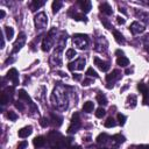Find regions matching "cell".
<instances>
[{
	"mask_svg": "<svg viewBox=\"0 0 149 149\" xmlns=\"http://www.w3.org/2000/svg\"><path fill=\"white\" fill-rule=\"evenodd\" d=\"M137 88H139V91L143 95V104L147 105L148 104V100H149V87L144 83H139L137 84Z\"/></svg>",
	"mask_w": 149,
	"mask_h": 149,
	"instance_id": "cell-10",
	"label": "cell"
},
{
	"mask_svg": "<svg viewBox=\"0 0 149 149\" xmlns=\"http://www.w3.org/2000/svg\"><path fill=\"white\" fill-rule=\"evenodd\" d=\"M133 72V70H130V69H126V74H130Z\"/></svg>",
	"mask_w": 149,
	"mask_h": 149,
	"instance_id": "cell-51",
	"label": "cell"
},
{
	"mask_svg": "<svg viewBox=\"0 0 149 149\" xmlns=\"http://www.w3.org/2000/svg\"><path fill=\"white\" fill-rule=\"evenodd\" d=\"M142 2H143V3H146L147 6H149V1H142Z\"/></svg>",
	"mask_w": 149,
	"mask_h": 149,
	"instance_id": "cell-53",
	"label": "cell"
},
{
	"mask_svg": "<svg viewBox=\"0 0 149 149\" xmlns=\"http://www.w3.org/2000/svg\"><path fill=\"white\" fill-rule=\"evenodd\" d=\"M119 10H120V12H122V13H123L125 15L127 14V12H126V9H125V8H122V7H119Z\"/></svg>",
	"mask_w": 149,
	"mask_h": 149,
	"instance_id": "cell-50",
	"label": "cell"
},
{
	"mask_svg": "<svg viewBox=\"0 0 149 149\" xmlns=\"http://www.w3.org/2000/svg\"><path fill=\"white\" fill-rule=\"evenodd\" d=\"M116 63H118V65L125 68V66H128V65H129V59H128L127 57L122 56V57H119V58L116 59Z\"/></svg>",
	"mask_w": 149,
	"mask_h": 149,
	"instance_id": "cell-27",
	"label": "cell"
},
{
	"mask_svg": "<svg viewBox=\"0 0 149 149\" xmlns=\"http://www.w3.org/2000/svg\"><path fill=\"white\" fill-rule=\"evenodd\" d=\"M118 121H119V125L123 126V125H125V122H126V116H125L123 114L119 113V114H118Z\"/></svg>",
	"mask_w": 149,
	"mask_h": 149,
	"instance_id": "cell-40",
	"label": "cell"
},
{
	"mask_svg": "<svg viewBox=\"0 0 149 149\" xmlns=\"http://www.w3.org/2000/svg\"><path fill=\"white\" fill-rule=\"evenodd\" d=\"M24 43H26V34H24V33H20V34H19V37L16 38V41H15L14 44H13L12 54L17 52V51L24 45Z\"/></svg>",
	"mask_w": 149,
	"mask_h": 149,
	"instance_id": "cell-8",
	"label": "cell"
},
{
	"mask_svg": "<svg viewBox=\"0 0 149 149\" xmlns=\"http://www.w3.org/2000/svg\"><path fill=\"white\" fill-rule=\"evenodd\" d=\"M115 125H116V122H115V120L111 116V118H108L105 122H104V126L106 127V128H112V127H115Z\"/></svg>",
	"mask_w": 149,
	"mask_h": 149,
	"instance_id": "cell-31",
	"label": "cell"
},
{
	"mask_svg": "<svg viewBox=\"0 0 149 149\" xmlns=\"http://www.w3.org/2000/svg\"><path fill=\"white\" fill-rule=\"evenodd\" d=\"M19 99H21V100H26L29 105H30V107L31 108H34V109H36L37 111V108H36V106L34 105V102L31 101V99H30V97L28 95V93L23 90V88H21V90H19Z\"/></svg>",
	"mask_w": 149,
	"mask_h": 149,
	"instance_id": "cell-14",
	"label": "cell"
},
{
	"mask_svg": "<svg viewBox=\"0 0 149 149\" xmlns=\"http://www.w3.org/2000/svg\"><path fill=\"white\" fill-rule=\"evenodd\" d=\"M3 33L6 34V38H7L8 41H10V40L13 38V36H14V29H13L12 27H9V26H6V27L3 28Z\"/></svg>",
	"mask_w": 149,
	"mask_h": 149,
	"instance_id": "cell-24",
	"label": "cell"
},
{
	"mask_svg": "<svg viewBox=\"0 0 149 149\" xmlns=\"http://www.w3.org/2000/svg\"><path fill=\"white\" fill-rule=\"evenodd\" d=\"M93 83V80L92 79H84V81H83V86H88L90 84H92Z\"/></svg>",
	"mask_w": 149,
	"mask_h": 149,
	"instance_id": "cell-43",
	"label": "cell"
},
{
	"mask_svg": "<svg viewBox=\"0 0 149 149\" xmlns=\"http://www.w3.org/2000/svg\"><path fill=\"white\" fill-rule=\"evenodd\" d=\"M40 125L42 126V127H47V126H49V119L48 118H45V116H43V118H41L40 119Z\"/></svg>",
	"mask_w": 149,
	"mask_h": 149,
	"instance_id": "cell-39",
	"label": "cell"
},
{
	"mask_svg": "<svg viewBox=\"0 0 149 149\" xmlns=\"http://www.w3.org/2000/svg\"><path fill=\"white\" fill-rule=\"evenodd\" d=\"M14 106H15V107H16L19 111H24V105H23L21 101H19V100L14 102Z\"/></svg>",
	"mask_w": 149,
	"mask_h": 149,
	"instance_id": "cell-41",
	"label": "cell"
},
{
	"mask_svg": "<svg viewBox=\"0 0 149 149\" xmlns=\"http://www.w3.org/2000/svg\"><path fill=\"white\" fill-rule=\"evenodd\" d=\"M97 143L98 144H106L107 142H108V140H111V137L106 134V133H101V134H99L98 136H97Z\"/></svg>",
	"mask_w": 149,
	"mask_h": 149,
	"instance_id": "cell-18",
	"label": "cell"
},
{
	"mask_svg": "<svg viewBox=\"0 0 149 149\" xmlns=\"http://www.w3.org/2000/svg\"><path fill=\"white\" fill-rule=\"evenodd\" d=\"M113 36H114L115 41H116L119 44H125V43H126V40H125L123 35H122L120 31H118V30H113Z\"/></svg>",
	"mask_w": 149,
	"mask_h": 149,
	"instance_id": "cell-23",
	"label": "cell"
},
{
	"mask_svg": "<svg viewBox=\"0 0 149 149\" xmlns=\"http://www.w3.org/2000/svg\"><path fill=\"white\" fill-rule=\"evenodd\" d=\"M76 55H77V52H76L74 49H68V50H66V57H68L69 59L73 58Z\"/></svg>",
	"mask_w": 149,
	"mask_h": 149,
	"instance_id": "cell-37",
	"label": "cell"
},
{
	"mask_svg": "<svg viewBox=\"0 0 149 149\" xmlns=\"http://www.w3.org/2000/svg\"><path fill=\"white\" fill-rule=\"evenodd\" d=\"M111 140H112V142H114L115 144H120V143H123V142L126 141L125 136H123V135H121V134L113 135V136L111 137Z\"/></svg>",
	"mask_w": 149,
	"mask_h": 149,
	"instance_id": "cell-25",
	"label": "cell"
},
{
	"mask_svg": "<svg viewBox=\"0 0 149 149\" xmlns=\"http://www.w3.org/2000/svg\"><path fill=\"white\" fill-rule=\"evenodd\" d=\"M72 78H73L74 80H80V79H81V76H80V74H78V73H73Z\"/></svg>",
	"mask_w": 149,
	"mask_h": 149,
	"instance_id": "cell-45",
	"label": "cell"
},
{
	"mask_svg": "<svg viewBox=\"0 0 149 149\" xmlns=\"http://www.w3.org/2000/svg\"><path fill=\"white\" fill-rule=\"evenodd\" d=\"M99 149H106V148H105V147H101V148H99Z\"/></svg>",
	"mask_w": 149,
	"mask_h": 149,
	"instance_id": "cell-54",
	"label": "cell"
},
{
	"mask_svg": "<svg viewBox=\"0 0 149 149\" xmlns=\"http://www.w3.org/2000/svg\"><path fill=\"white\" fill-rule=\"evenodd\" d=\"M121 78V71L120 70H113L111 73H108L107 76H106V80L107 81H115V80H119Z\"/></svg>",
	"mask_w": 149,
	"mask_h": 149,
	"instance_id": "cell-15",
	"label": "cell"
},
{
	"mask_svg": "<svg viewBox=\"0 0 149 149\" xmlns=\"http://www.w3.org/2000/svg\"><path fill=\"white\" fill-rule=\"evenodd\" d=\"M27 146H28V142L27 141H22V142H20L17 144V149H26Z\"/></svg>",
	"mask_w": 149,
	"mask_h": 149,
	"instance_id": "cell-42",
	"label": "cell"
},
{
	"mask_svg": "<svg viewBox=\"0 0 149 149\" xmlns=\"http://www.w3.org/2000/svg\"><path fill=\"white\" fill-rule=\"evenodd\" d=\"M55 31H56L55 28L51 29V30L47 34V36L43 38V41H42V50H43V51H49V50L51 49V47L54 45L55 40H56Z\"/></svg>",
	"mask_w": 149,
	"mask_h": 149,
	"instance_id": "cell-4",
	"label": "cell"
},
{
	"mask_svg": "<svg viewBox=\"0 0 149 149\" xmlns=\"http://www.w3.org/2000/svg\"><path fill=\"white\" fill-rule=\"evenodd\" d=\"M146 49H147V50H148V51H149V48H146Z\"/></svg>",
	"mask_w": 149,
	"mask_h": 149,
	"instance_id": "cell-55",
	"label": "cell"
},
{
	"mask_svg": "<svg viewBox=\"0 0 149 149\" xmlns=\"http://www.w3.org/2000/svg\"><path fill=\"white\" fill-rule=\"evenodd\" d=\"M97 101H98L99 105H107V99L102 93L97 94Z\"/></svg>",
	"mask_w": 149,
	"mask_h": 149,
	"instance_id": "cell-32",
	"label": "cell"
},
{
	"mask_svg": "<svg viewBox=\"0 0 149 149\" xmlns=\"http://www.w3.org/2000/svg\"><path fill=\"white\" fill-rule=\"evenodd\" d=\"M33 143H34V147L35 148H42L45 144V139L43 136H36L33 140Z\"/></svg>",
	"mask_w": 149,
	"mask_h": 149,
	"instance_id": "cell-21",
	"label": "cell"
},
{
	"mask_svg": "<svg viewBox=\"0 0 149 149\" xmlns=\"http://www.w3.org/2000/svg\"><path fill=\"white\" fill-rule=\"evenodd\" d=\"M86 74H87V76H91V77H94V78H98V77H99L98 73L93 70V68H88V69L86 70Z\"/></svg>",
	"mask_w": 149,
	"mask_h": 149,
	"instance_id": "cell-38",
	"label": "cell"
},
{
	"mask_svg": "<svg viewBox=\"0 0 149 149\" xmlns=\"http://www.w3.org/2000/svg\"><path fill=\"white\" fill-rule=\"evenodd\" d=\"M116 21H118L119 24H123V23L126 22V20H125L123 17H121V16H118V17H116Z\"/></svg>",
	"mask_w": 149,
	"mask_h": 149,
	"instance_id": "cell-44",
	"label": "cell"
},
{
	"mask_svg": "<svg viewBox=\"0 0 149 149\" xmlns=\"http://www.w3.org/2000/svg\"><path fill=\"white\" fill-rule=\"evenodd\" d=\"M144 29H146V27H144L143 24H141L140 22H137V21L133 22V23L130 24V27H129L130 33H132V34H134V35L140 34V33H143V31H144Z\"/></svg>",
	"mask_w": 149,
	"mask_h": 149,
	"instance_id": "cell-13",
	"label": "cell"
},
{
	"mask_svg": "<svg viewBox=\"0 0 149 149\" xmlns=\"http://www.w3.org/2000/svg\"><path fill=\"white\" fill-rule=\"evenodd\" d=\"M105 114H106V111H105L102 107H99V108L95 111V116H97V118H99V119H101Z\"/></svg>",
	"mask_w": 149,
	"mask_h": 149,
	"instance_id": "cell-34",
	"label": "cell"
},
{
	"mask_svg": "<svg viewBox=\"0 0 149 149\" xmlns=\"http://www.w3.org/2000/svg\"><path fill=\"white\" fill-rule=\"evenodd\" d=\"M99 9H100L101 13H104V14H106V15H112V14H113V9H112V7L109 6V3H107V2L100 3V5H99Z\"/></svg>",
	"mask_w": 149,
	"mask_h": 149,
	"instance_id": "cell-17",
	"label": "cell"
},
{
	"mask_svg": "<svg viewBox=\"0 0 149 149\" xmlns=\"http://www.w3.org/2000/svg\"><path fill=\"white\" fill-rule=\"evenodd\" d=\"M93 62H94V65H97V66H98V69H100V70H101V71H104V72L108 71V70H109V68H111V65H109V63H108V62L101 61L99 57H94V58H93Z\"/></svg>",
	"mask_w": 149,
	"mask_h": 149,
	"instance_id": "cell-11",
	"label": "cell"
},
{
	"mask_svg": "<svg viewBox=\"0 0 149 149\" xmlns=\"http://www.w3.org/2000/svg\"><path fill=\"white\" fill-rule=\"evenodd\" d=\"M45 2L44 1H38V0H34L33 2H31V5H30V8H31V10H36V9H38L40 7H42L43 5H44Z\"/></svg>",
	"mask_w": 149,
	"mask_h": 149,
	"instance_id": "cell-29",
	"label": "cell"
},
{
	"mask_svg": "<svg viewBox=\"0 0 149 149\" xmlns=\"http://www.w3.org/2000/svg\"><path fill=\"white\" fill-rule=\"evenodd\" d=\"M127 102H128V105H129L132 108L135 107V106H136V97H135L134 94L128 95V98H127Z\"/></svg>",
	"mask_w": 149,
	"mask_h": 149,
	"instance_id": "cell-33",
	"label": "cell"
},
{
	"mask_svg": "<svg viewBox=\"0 0 149 149\" xmlns=\"http://www.w3.org/2000/svg\"><path fill=\"white\" fill-rule=\"evenodd\" d=\"M112 149H116V148H112Z\"/></svg>",
	"mask_w": 149,
	"mask_h": 149,
	"instance_id": "cell-56",
	"label": "cell"
},
{
	"mask_svg": "<svg viewBox=\"0 0 149 149\" xmlns=\"http://www.w3.org/2000/svg\"><path fill=\"white\" fill-rule=\"evenodd\" d=\"M63 6V2L62 1H59V0H56V1H54L52 2V13L54 14H56L59 9H61V7Z\"/></svg>",
	"mask_w": 149,
	"mask_h": 149,
	"instance_id": "cell-30",
	"label": "cell"
},
{
	"mask_svg": "<svg viewBox=\"0 0 149 149\" xmlns=\"http://www.w3.org/2000/svg\"><path fill=\"white\" fill-rule=\"evenodd\" d=\"M48 142L51 149H63L65 147V140L61 135V133L52 130L48 134Z\"/></svg>",
	"mask_w": 149,
	"mask_h": 149,
	"instance_id": "cell-2",
	"label": "cell"
},
{
	"mask_svg": "<svg viewBox=\"0 0 149 149\" xmlns=\"http://www.w3.org/2000/svg\"><path fill=\"white\" fill-rule=\"evenodd\" d=\"M100 20H101V23L105 26V28H107V29H109V30L113 28V27H112V24H111V22H109L107 19H105V17H101Z\"/></svg>",
	"mask_w": 149,
	"mask_h": 149,
	"instance_id": "cell-36",
	"label": "cell"
},
{
	"mask_svg": "<svg viewBox=\"0 0 149 149\" xmlns=\"http://www.w3.org/2000/svg\"><path fill=\"white\" fill-rule=\"evenodd\" d=\"M0 37H1V48L5 47V40H3V33L0 34Z\"/></svg>",
	"mask_w": 149,
	"mask_h": 149,
	"instance_id": "cell-48",
	"label": "cell"
},
{
	"mask_svg": "<svg viewBox=\"0 0 149 149\" xmlns=\"http://www.w3.org/2000/svg\"><path fill=\"white\" fill-rule=\"evenodd\" d=\"M137 149H149V144H141L137 147Z\"/></svg>",
	"mask_w": 149,
	"mask_h": 149,
	"instance_id": "cell-47",
	"label": "cell"
},
{
	"mask_svg": "<svg viewBox=\"0 0 149 149\" xmlns=\"http://www.w3.org/2000/svg\"><path fill=\"white\" fill-rule=\"evenodd\" d=\"M115 55H118L119 57H122V56H123V51H122V50H120V49H118V50L115 51Z\"/></svg>",
	"mask_w": 149,
	"mask_h": 149,
	"instance_id": "cell-46",
	"label": "cell"
},
{
	"mask_svg": "<svg viewBox=\"0 0 149 149\" xmlns=\"http://www.w3.org/2000/svg\"><path fill=\"white\" fill-rule=\"evenodd\" d=\"M51 123L55 126V127H59L62 123H63V119H62V116H59V115H57V114H55V113H51Z\"/></svg>",
	"mask_w": 149,
	"mask_h": 149,
	"instance_id": "cell-20",
	"label": "cell"
},
{
	"mask_svg": "<svg viewBox=\"0 0 149 149\" xmlns=\"http://www.w3.org/2000/svg\"><path fill=\"white\" fill-rule=\"evenodd\" d=\"M50 99L56 109H66L68 108V95H66V92L63 90V86L58 85L54 90Z\"/></svg>",
	"mask_w": 149,
	"mask_h": 149,
	"instance_id": "cell-1",
	"label": "cell"
},
{
	"mask_svg": "<svg viewBox=\"0 0 149 149\" xmlns=\"http://www.w3.org/2000/svg\"><path fill=\"white\" fill-rule=\"evenodd\" d=\"M13 94H14V87L10 86V87H7L2 91L1 93V97H0V102L1 105H6L7 102L12 101V98H13Z\"/></svg>",
	"mask_w": 149,
	"mask_h": 149,
	"instance_id": "cell-7",
	"label": "cell"
},
{
	"mask_svg": "<svg viewBox=\"0 0 149 149\" xmlns=\"http://www.w3.org/2000/svg\"><path fill=\"white\" fill-rule=\"evenodd\" d=\"M78 3L80 5V8H81L83 13H88L91 10V1L84 0V1H78Z\"/></svg>",
	"mask_w": 149,
	"mask_h": 149,
	"instance_id": "cell-19",
	"label": "cell"
},
{
	"mask_svg": "<svg viewBox=\"0 0 149 149\" xmlns=\"http://www.w3.org/2000/svg\"><path fill=\"white\" fill-rule=\"evenodd\" d=\"M93 108H94V104L92 101H86L83 105V111L86 112V113H91L93 111Z\"/></svg>",
	"mask_w": 149,
	"mask_h": 149,
	"instance_id": "cell-26",
	"label": "cell"
},
{
	"mask_svg": "<svg viewBox=\"0 0 149 149\" xmlns=\"http://www.w3.org/2000/svg\"><path fill=\"white\" fill-rule=\"evenodd\" d=\"M58 74H59V76H62V77H66V74H65L64 72H62V71H59V72H58Z\"/></svg>",
	"mask_w": 149,
	"mask_h": 149,
	"instance_id": "cell-52",
	"label": "cell"
},
{
	"mask_svg": "<svg viewBox=\"0 0 149 149\" xmlns=\"http://www.w3.org/2000/svg\"><path fill=\"white\" fill-rule=\"evenodd\" d=\"M80 127H81V122H80V120H79V114H78V113H74V114L72 115V119H71V125H70L69 128H68V133H69V134H73V133H76Z\"/></svg>",
	"mask_w": 149,
	"mask_h": 149,
	"instance_id": "cell-6",
	"label": "cell"
},
{
	"mask_svg": "<svg viewBox=\"0 0 149 149\" xmlns=\"http://www.w3.org/2000/svg\"><path fill=\"white\" fill-rule=\"evenodd\" d=\"M68 13H69V15H71V16H72L74 20H77V21H84V22H87V17H86L84 14H79V13H76V12L72 13L70 9H69Z\"/></svg>",
	"mask_w": 149,
	"mask_h": 149,
	"instance_id": "cell-22",
	"label": "cell"
},
{
	"mask_svg": "<svg viewBox=\"0 0 149 149\" xmlns=\"http://www.w3.org/2000/svg\"><path fill=\"white\" fill-rule=\"evenodd\" d=\"M34 21H35V26H36V29H44L47 28V24H48V17H47V14L44 12H41V13H37L34 17Z\"/></svg>",
	"mask_w": 149,
	"mask_h": 149,
	"instance_id": "cell-5",
	"label": "cell"
},
{
	"mask_svg": "<svg viewBox=\"0 0 149 149\" xmlns=\"http://www.w3.org/2000/svg\"><path fill=\"white\" fill-rule=\"evenodd\" d=\"M7 118H8L10 121H15V120L17 119V114H16L15 112H13V111H8V112H7Z\"/></svg>",
	"mask_w": 149,
	"mask_h": 149,
	"instance_id": "cell-35",
	"label": "cell"
},
{
	"mask_svg": "<svg viewBox=\"0 0 149 149\" xmlns=\"http://www.w3.org/2000/svg\"><path fill=\"white\" fill-rule=\"evenodd\" d=\"M5 17V10H0V19H3Z\"/></svg>",
	"mask_w": 149,
	"mask_h": 149,
	"instance_id": "cell-49",
	"label": "cell"
},
{
	"mask_svg": "<svg viewBox=\"0 0 149 149\" xmlns=\"http://www.w3.org/2000/svg\"><path fill=\"white\" fill-rule=\"evenodd\" d=\"M84 66H85V59L84 58H78L74 62H70L68 64V68L71 71H73V70H83Z\"/></svg>",
	"mask_w": 149,
	"mask_h": 149,
	"instance_id": "cell-9",
	"label": "cell"
},
{
	"mask_svg": "<svg viewBox=\"0 0 149 149\" xmlns=\"http://www.w3.org/2000/svg\"><path fill=\"white\" fill-rule=\"evenodd\" d=\"M7 78L13 81V85L14 86L19 85V72H17L16 69H14V68L9 69L8 72H7Z\"/></svg>",
	"mask_w": 149,
	"mask_h": 149,
	"instance_id": "cell-12",
	"label": "cell"
},
{
	"mask_svg": "<svg viewBox=\"0 0 149 149\" xmlns=\"http://www.w3.org/2000/svg\"><path fill=\"white\" fill-rule=\"evenodd\" d=\"M33 132V127L31 126H26L23 128H21L19 132H17V135L21 137V139H24V137H28Z\"/></svg>",
	"mask_w": 149,
	"mask_h": 149,
	"instance_id": "cell-16",
	"label": "cell"
},
{
	"mask_svg": "<svg viewBox=\"0 0 149 149\" xmlns=\"http://www.w3.org/2000/svg\"><path fill=\"white\" fill-rule=\"evenodd\" d=\"M136 16H139L143 22L149 23V14L144 13V12H136Z\"/></svg>",
	"mask_w": 149,
	"mask_h": 149,
	"instance_id": "cell-28",
	"label": "cell"
},
{
	"mask_svg": "<svg viewBox=\"0 0 149 149\" xmlns=\"http://www.w3.org/2000/svg\"><path fill=\"white\" fill-rule=\"evenodd\" d=\"M72 41L74 43V45L79 49H86L88 43H90V40H88V36L85 35V34H74L72 36Z\"/></svg>",
	"mask_w": 149,
	"mask_h": 149,
	"instance_id": "cell-3",
	"label": "cell"
}]
</instances>
